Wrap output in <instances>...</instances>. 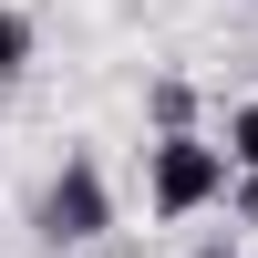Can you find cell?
Listing matches in <instances>:
<instances>
[{
	"mask_svg": "<svg viewBox=\"0 0 258 258\" xmlns=\"http://www.w3.org/2000/svg\"><path fill=\"white\" fill-rule=\"evenodd\" d=\"M217 197H227V145H207V135H155L145 145V207L155 217H197Z\"/></svg>",
	"mask_w": 258,
	"mask_h": 258,
	"instance_id": "cell-1",
	"label": "cell"
},
{
	"mask_svg": "<svg viewBox=\"0 0 258 258\" xmlns=\"http://www.w3.org/2000/svg\"><path fill=\"white\" fill-rule=\"evenodd\" d=\"M31 227H41V248H93L103 227H114L103 165H93V155H62V165H52V186L31 197Z\"/></svg>",
	"mask_w": 258,
	"mask_h": 258,
	"instance_id": "cell-2",
	"label": "cell"
},
{
	"mask_svg": "<svg viewBox=\"0 0 258 258\" xmlns=\"http://www.w3.org/2000/svg\"><path fill=\"white\" fill-rule=\"evenodd\" d=\"M145 114H155V135H197V83H186V73H165L155 93H145Z\"/></svg>",
	"mask_w": 258,
	"mask_h": 258,
	"instance_id": "cell-3",
	"label": "cell"
},
{
	"mask_svg": "<svg viewBox=\"0 0 258 258\" xmlns=\"http://www.w3.org/2000/svg\"><path fill=\"white\" fill-rule=\"evenodd\" d=\"M227 176H258V103H227Z\"/></svg>",
	"mask_w": 258,
	"mask_h": 258,
	"instance_id": "cell-4",
	"label": "cell"
},
{
	"mask_svg": "<svg viewBox=\"0 0 258 258\" xmlns=\"http://www.w3.org/2000/svg\"><path fill=\"white\" fill-rule=\"evenodd\" d=\"M31 73V11H0V83Z\"/></svg>",
	"mask_w": 258,
	"mask_h": 258,
	"instance_id": "cell-5",
	"label": "cell"
},
{
	"mask_svg": "<svg viewBox=\"0 0 258 258\" xmlns=\"http://www.w3.org/2000/svg\"><path fill=\"white\" fill-rule=\"evenodd\" d=\"M227 207H238V217L258 227V176H227Z\"/></svg>",
	"mask_w": 258,
	"mask_h": 258,
	"instance_id": "cell-6",
	"label": "cell"
},
{
	"mask_svg": "<svg viewBox=\"0 0 258 258\" xmlns=\"http://www.w3.org/2000/svg\"><path fill=\"white\" fill-rule=\"evenodd\" d=\"M197 258H238V248H197Z\"/></svg>",
	"mask_w": 258,
	"mask_h": 258,
	"instance_id": "cell-7",
	"label": "cell"
}]
</instances>
